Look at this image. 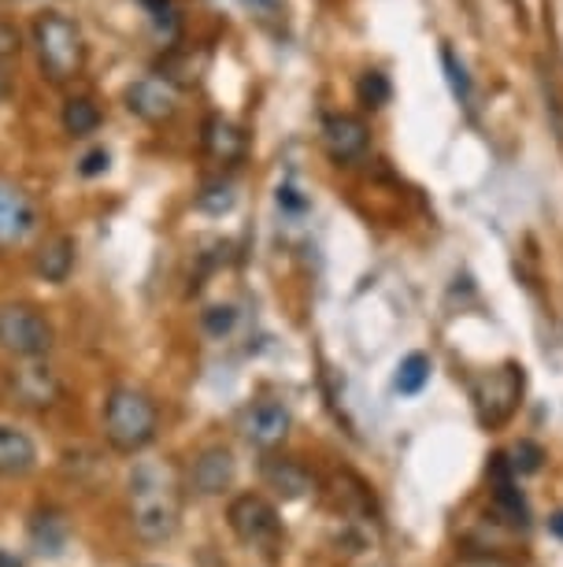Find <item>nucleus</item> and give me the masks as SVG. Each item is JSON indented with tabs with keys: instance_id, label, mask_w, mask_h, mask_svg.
Listing matches in <instances>:
<instances>
[{
	"instance_id": "obj_1",
	"label": "nucleus",
	"mask_w": 563,
	"mask_h": 567,
	"mask_svg": "<svg viewBox=\"0 0 563 567\" xmlns=\"http://www.w3.org/2000/svg\"><path fill=\"white\" fill-rule=\"evenodd\" d=\"M183 523V494L164 467L142 464L131 475V527L142 542H171Z\"/></svg>"
},
{
	"instance_id": "obj_2",
	"label": "nucleus",
	"mask_w": 563,
	"mask_h": 567,
	"mask_svg": "<svg viewBox=\"0 0 563 567\" xmlns=\"http://www.w3.org/2000/svg\"><path fill=\"white\" fill-rule=\"evenodd\" d=\"M159 434V409L145 390L137 386H115L104 401V442L112 453L137 456L148 449Z\"/></svg>"
},
{
	"instance_id": "obj_3",
	"label": "nucleus",
	"mask_w": 563,
	"mask_h": 567,
	"mask_svg": "<svg viewBox=\"0 0 563 567\" xmlns=\"http://www.w3.org/2000/svg\"><path fill=\"white\" fill-rule=\"evenodd\" d=\"M34 49H38L41 74H45L52 85H71L86 71V60H90L86 34H82V27L63 12H41L34 19Z\"/></svg>"
},
{
	"instance_id": "obj_4",
	"label": "nucleus",
	"mask_w": 563,
	"mask_h": 567,
	"mask_svg": "<svg viewBox=\"0 0 563 567\" xmlns=\"http://www.w3.org/2000/svg\"><path fill=\"white\" fill-rule=\"evenodd\" d=\"M56 346V327L38 305H0V349L15 360H45Z\"/></svg>"
},
{
	"instance_id": "obj_5",
	"label": "nucleus",
	"mask_w": 563,
	"mask_h": 567,
	"mask_svg": "<svg viewBox=\"0 0 563 567\" xmlns=\"http://www.w3.org/2000/svg\"><path fill=\"white\" fill-rule=\"evenodd\" d=\"M227 523L233 530V538L241 545H257V549H274L282 538V519L279 508L260 494H241L230 501Z\"/></svg>"
},
{
	"instance_id": "obj_6",
	"label": "nucleus",
	"mask_w": 563,
	"mask_h": 567,
	"mask_svg": "<svg viewBox=\"0 0 563 567\" xmlns=\"http://www.w3.org/2000/svg\"><path fill=\"white\" fill-rule=\"evenodd\" d=\"M4 390H8V398H12V404H19V409H27V412H49L63 401L60 374L52 371L45 360L15 363V368L8 371Z\"/></svg>"
},
{
	"instance_id": "obj_7",
	"label": "nucleus",
	"mask_w": 563,
	"mask_h": 567,
	"mask_svg": "<svg viewBox=\"0 0 563 567\" xmlns=\"http://www.w3.org/2000/svg\"><path fill=\"white\" fill-rule=\"evenodd\" d=\"M519 398H523V368H515V363H504V368L475 382V409L486 426H501L512 420Z\"/></svg>"
},
{
	"instance_id": "obj_8",
	"label": "nucleus",
	"mask_w": 563,
	"mask_h": 567,
	"mask_svg": "<svg viewBox=\"0 0 563 567\" xmlns=\"http://www.w3.org/2000/svg\"><path fill=\"white\" fill-rule=\"evenodd\" d=\"M41 230V208L19 182L0 175V249L34 241Z\"/></svg>"
},
{
	"instance_id": "obj_9",
	"label": "nucleus",
	"mask_w": 563,
	"mask_h": 567,
	"mask_svg": "<svg viewBox=\"0 0 563 567\" xmlns=\"http://www.w3.org/2000/svg\"><path fill=\"white\" fill-rule=\"evenodd\" d=\"M126 109L131 115L145 123H171L178 109H183V93L175 90L171 79L164 74H145V79H134L126 85Z\"/></svg>"
},
{
	"instance_id": "obj_10",
	"label": "nucleus",
	"mask_w": 563,
	"mask_h": 567,
	"mask_svg": "<svg viewBox=\"0 0 563 567\" xmlns=\"http://www.w3.org/2000/svg\"><path fill=\"white\" fill-rule=\"evenodd\" d=\"M323 148L337 167H356L364 164L371 153V131L359 115L334 112L323 123Z\"/></svg>"
},
{
	"instance_id": "obj_11",
	"label": "nucleus",
	"mask_w": 563,
	"mask_h": 567,
	"mask_svg": "<svg viewBox=\"0 0 563 567\" xmlns=\"http://www.w3.org/2000/svg\"><path fill=\"white\" fill-rule=\"evenodd\" d=\"M490 478H493V505L504 516V523H512V527L526 530L530 527V505H526V497L519 494L515 471H512V464H508L504 453H497L490 460Z\"/></svg>"
},
{
	"instance_id": "obj_12",
	"label": "nucleus",
	"mask_w": 563,
	"mask_h": 567,
	"mask_svg": "<svg viewBox=\"0 0 563 567\" xmlns=\"http://www.w3.org/2000/svg\"><path fill=\"white\" fill-rule=\"evenodd\" d=\"M233 475H238V460L227 445H211L194 460V471H189V483H194L197 494L216 497L222 489H230Z\"/></svg>"
},
{
	"instance_id": "obj_13",
	"label": "nucleus",
	"mask_w": 563,
	"mask_h": 567,
	"mask_svg": "<svg viewBox=\"0 0 563 567\" xmlns=\"http://www.w3.org/2000/svg\"><path fill=\"white\" fill-rule=\"evenodd\" d=\"M260 475L268 489H274L282 501H304L307 494L315 489V478L301 460H290V456H268L260 464Z\"/></svg>"
},
{
	"instance_id": "obj_14",
	"label": "nucleus",
	"mask_w": 563,
	"mask_h": 567,
	"mask_svg": "<svg viewBox=\"0 0 563 567\" xmlns=\"http://www.w3.org/2000/svg\"><path fill=\"white\" fill-rule=\"evenodd\" d=\"M246 437L252 445H260V449H274V445H282L285 442V434H290V409L279 401H260V404H252V409L246 412Z\"/></svg>"
},
{
	"instance_id": "obj_15",
	"label": "nucleus",
	"mask_w": 563,
	"mask_h": 567,
	"mask_svg": "<svg viewBox=\"0 0 563 567\" xmlns=\"http://www.w3.org/2000/svg\"><path fill=\"white\" fill-rule=\"evenodd\" d=\"M38 467V445L27 431L0 423V478H23Z\"/></svg>"
},
{
	"instance_id": "obj_16",
	"label": "nucleus",
	"mask_w": 563,
	"mask_h": 567,
	"mask_svg": "<svg viewBox=\"0 0 563 567\" xmlns=\"http://www.w3.org/2000/svg\"><path fill=\"white\" fill-rule=\"evenodd\" d=\"M205 153L216 159V164H238L249 153V134L241 131L238 123L222 120V115H211L205 123Z\"/></svg>"
},
{
	"instance_id": "obj_17",
	"label": "nucleus",
	"mask_w": 563,
	"mask_h": 567,
	"mask_svg": "<svg viewBox=\"0 0 563 567\" xmlns=\"http://www.w3.org/2000/svg\"><path fill=\"white\" fill-rule=\"evenodd\" d=\"M34 271L52 286H63L74 271V238L67 234H52L38 245L34 252Z\"/></svg>"
},
{
	"instance_id": "obj_18",
	"label": "nucleus",
	"mask_w": 563,
	"mask_h": 567,
	"mask_svg": "<svg viewBox=\"0 0 563 567\" xmlns=\"http://www.w3.org/2000/svg\"><path fill=\"white\" fill-rule=\"evenodd\" d=\"M67 519L60 516V512H38L34 519H30V545H34V553L41 556H60L63 545H67Z\"/></svg>"
},
{
	"instance_id": "obj_19",
	"label": "nucleus",
	"mask_w": 563,
	"mask_h": 567,
	"mask_svg": "<svg viewBox=\"0 0 563 567\" xmlns=\"http://www.w3.org/2000/svg\"><path fill=\"white\" fill-rule=\"evenodd\" d=\"M60 123H63V131H67L71 137L97 134L101 104L93 101V97H67V104H63V112H60Z\"/></svg>"
},
{
	"instance_id": "obj_20",
	"label": "nucleus",
	"mask_w": 563,
	"mask_h": 567,
	"mask_svg": "<svg viewBox=\"0 0 563 567\" xmlns=\"http://www.w3.org/2000/svg\"><path fill=\"white\" fill-rule=\"evenodd\" d=\"M430 357H423V352H411V357L400 360L397 368V379H393V386H397L400 398H416L423 393V386L430 382Z\"/></svg>"
},
{
	"instance_id": "obj_21",
	"label": "nucleus",
	"mask_w": 563,
	"mask_h": 567,
	"mask_svg": "<svg viewBox=\"0 0 563 567\" xmlns=\"http://www.w3.org/2000/svg\"><path fill=\"white\" fill-rule=\"evenodd\" d=\"M233 200H238V194H233V182L219 178V182H211V186L200 189L197 208L208 212V216H227V212L233 208Z\"/></svg>"
},
{
	"instance_id": "obj_22",
	"label": "nucleus",
	"mask_w": 563,
	"mask_h": 567,
	"mask_svg": "<svg viewBox=\"0 0 563 567\" xmlns=\"http://www.w3.org/2000/svg\"><path fill=\"white\" fill-rule=\"evenodd\" d=\"M508 464H512L515 478L519 475H534V471H541V464H545V449H541L538 442H530V437H519V442L512 445V453H504Z\"/></svg>"
},
{
	"instance_id": "obj_23",
	"label": "nucleus",
	"mask_w": 563,
	"mask_h": 567,
	"mask_svg": "<svg viewBox=\"0 0 563 567\" xmlns=\"http://www.w3.org/2000/svg\"><path fill=\"white\" fill-rule=\"evenodd\" d=\"M359 101H364V109H382V104H389V79L382 71H367L364 79L356 85Z\"/></svg>"
},
{
	"instance_id": "obj_24",
	"label": "nucleus",
	"mask_w": 563,
	"mask_h": 567,
	"mask_svg": "<svg viewBox=\"0 0 563 567\" xmlns=\"http://www.w3.org/2000/svg\"><path fill=\"white\" fill-rule=\"evenodd\" d=\"M441 63H445V74H449V85H452L456 101L467 104V101H471V79H467V68L456 60L452 49H441Z\"/></svg>"
},
{
	"instance_id": "obj_25",
	"label": "nucleus",
	"mask_w": 563,
	"mask_h": 567,
	"mask_svg": "<svg viewBox=\"0 0 563 567\" xmlns=\"http://www.w3.org/2000/svg\"><path fill=\"white\" fill-rule=\"evenodd\" d=\"M142 4L148 8V19L156 23L159 34L171 38L178 30V8L171 4V0H142Z\"/></svg>"
},
{
	"instance_id": "obj_26",
	"label": "nucleus",
	"mask_w": 563,
	"mask_h": 567,
	"mask_svg": "<svg viewBox=\"0 0 563 567\" xmlns=\"http://www.w3.org/2000/svg\"><path fill=\"white\" fill-rule=\"evenodd\" d=\"M200 323H205V330L211 338H222V334H230L233 323H238V312H233L230 305H216V308H208V312L200 316Z\"/></svg>"
},
{
	"instance_id": "obj_27",
	"label": "nucleus",
	"mask_w": 563,
	"mask_h": 567,
	"mask_svg": "<svg viewBox=\"0 0 563 567\" xmlns=\"http://www.w3.org/2000/svg\"><path fill=\"white\" fill-rule=\"evenodd\" d=\"M19 49H23V38H19L15 23H8V19L0 16V63L15 60V56H19Z\"/></svg>"
},
{
	"instance_id": "obj_28",
	"label": "nucleus",
	"mask_w": 563,
	"mask_h": 567,
	"mask_svg": "<svg viewBox=\"0 0 563 567\" xmlns=\"http://www.w3.org/2000/svg\"><path fill=\"white\" fill-rule=\"evenodd\" d=\"M108 171V153L104 148H93V153L82 156V164H79V175H86V178H97Z\"/></svg>"
},
{
	"instance_id": "obj_29",
	"label": "nucleus",
	"mask_w": 563,
	"mask_h": 567,
	"mask_svg": "<svg viewBox=\"0 0 563 567\" xmlns=\"http://www.w3.org/2000/svg\"><path fill=\"white\" fill-rule=\"evenodd\" d=\"M452 567H512V564L497 560V556H463V560H456Z\"/></svg>"
},
{
	"instance_id": "obj_30",
	"label": "nucleus",
	"mask_w": 563,
	"mask_h": 567,
	"mask_svg": "<svg viewBox=\"0 0 563 567\" xmlns=\"http://www.w3.org/2000/svg\"><path fill=\"white\" fill-rule=\"evenodd\" d=\"M279 205H282V208H290V212H301V208H304V197H296V189H293V186H282V189H279Z\"/></svg>"
},
{
	"instance_id": "obj_31",
	"label": "nucleus",
	"mask_w": 563,
	"mask_h": 567,
	"mask_svg": "<svg viewBox=\"0 0 563 567\" xmlns=\"http://www.w3.org/2000/svg\"><path fill=\"white\" fill-rule=\"evenodd\" d=\"M12 93V74H8V63H0V101Z\"/></svg>"
},
{
	"instance_id": "obj_32",
	"label": "nucleus",
	"mask_w": 563,
	"mask_h": 567,
	"mask_svg": "<svg viewBox=\"0 0 563 567\" xmlns=\"http://www.w3.org/2000/svg\"><path fill=\"white\" fill-rule=\"evenodd\" d=\"M549 530H552V538H560V542H563V508L549 519Z\"/></svg>"
},
{
	"instance_id": "obj_33",
	"label": "nucleus",
	"mask_w": 563,
	"mask_h": 567,
	"mask_svg": "<svg viewBox=\"0 0 563 567\" xmlns=\"http://www.w3.org/2000/svg\"><path fill=\"white\" fill-rule=\"evenodd\" d=\"M0 567H23V560H19V556H15V553L0 549Z\"/></svg>"
}]
</instances>
